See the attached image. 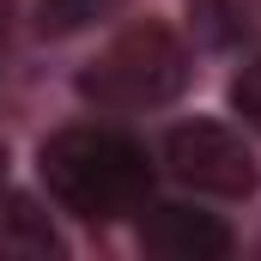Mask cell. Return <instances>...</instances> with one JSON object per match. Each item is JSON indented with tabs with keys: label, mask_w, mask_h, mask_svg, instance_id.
Instances as JSON below:
<instances>
[{
	"label": "cell",
	"mask_w": 261,
	"mask_h": 261,
	"mask_svg": "<svg viewBox=\"0 0 261 261\" xmlns=\"http://www.w3.org/2000/svg\"><path fill=\"white\" fill-rule=\"evenodd\" d=\"M43 182L73 219L116 225L152 189L146 146L122 128H61L43 140Z\"/></svg>",
	"instance_id": "6da1fadb"
},
{
	"label": "cell",
	"mask_w": 261,
	"mask_h": 261,
	"mask_svg": "<svg viewBox=\"0 0 261 261\" xmlns=\"http://www.w3.org/2000/svg\"><path fill=\"white\" fill-rule=\"evenodd\" d=\"M189 49L170 24L140 18L128 31H116L91 61L79 67V97L110 110V116H140V110H164L182 97L189 85Z\"/></svg>",
	"instance_id": "7a4b0ae2"
},
{
	"label": "cell",
	"mask_w": 261,
	"mask_h": 261,
	"mask_svg": "<svg viewBox=\"0 0 261 261\" xmlns=\"http://www.w3.org/2000/svg\"><path fill=\"white\" fill-rule=\"evenodd\" d=\"M164 170L176 182H189L195 195H219V200H249L261 189V164L249 152V140L225 122H176L164 134Z\"/></svg>",
	"instance_id": "3957f363"
},
{
	"label": "cell",
	"mask_w": 261,
	"mask_h": 261,
	"mask_svg": "<svg viewBox=\"0 0 261 261\" xmlns=\"http://www.w3.org/2000/svg\"><path fill=\"white\" fill-rule=\"evenodd\" d=\"M140 243L164 261H225L231 255L225 219L195 213V206H152L146 225H140Z\"/></svg>",
	"instance_id": "277c9868"
},
{
	"label": "cell",
	"mask_w": 261,
	"mask_h": 261,
	"mask_svg": "<svg viewBox=\"0 0 261 261\" xmlns=\"http://www.w3.org/2000/svg\"><path fill=\"white\" fill-rule=\"evenodd\" d=\"M61 255V231L49 225V213L31 195L0 189V261H55Z\"/></svg>",
	"instance_id": "5b68a950"
},
{
	"label": "cell",
	"mask_w": 261,
	"mask_h": 261,
	"mask_svg": "<svg viewBox=\"0 0 261 261\" xmlns=\"http://www.w3.org/2000/svg\"><path fill=\"white\" fill-rule=\"evenodd\" d=\"M189 18L206 43H237L261 24V0H189Z\"/></svg>",
	"instance_id": "8992f818"
},
{
	"label": "cell",
	"mask_w": 261,
	"mask_h": 261,
	"mask_svg": "<svg viewBox=\"0 0 261 261\" xmlns=\"http://www.w3.org/2000/svg\"><path fill=\"white\" fill-rule=\"evenodd\" d=\"M122 0H37V31L43 37H73L97 18H110Z\"/></svg>",
	"instance_id": "52a82bcc"
},
{
	"label": "cell",
	"mask_w": 261,
	"mask_h": 261,
	"mask_svg": "<svg viewBox=\"0 0 261 261\" xmlns=\"http://www.w3.org/2000/svg\"><path fill=\"white\" fill-rule=\"evenodd\" d=\"M231 110L243 116V128L261 134V55L255 61H243V73L231 79Z\"/></svg>",
	"instance_id": "ba28073f"
},
{
	"label": "cell",
	"mask_w": 261,
	"mask_h": 261,
	"mask_svg": "<svg viewBox=\"0 0 261 261\" xmlns=\"http://www.w3.org/2000/svg\"><path fill=\"white\" fill-rule=\"evenodd\" d=\"M0 37H6V0H0Z\"/></svg>",
	"instance_id": "9c48e42d"
},
{
	"label": "cell",
	"mask_w": 261,
	"mask_h": 261,
	"mask_svg": "<svg viewBox=\"0 0 261 261\" xmlns=\"http://www.w3.org/2000/svg\"><path fill=\"white\" fill-rule=\"evenodd\" d=\"M0 182H6V152H0Z\"/></svg>",
	"instance_id": "30bf717a"
}]
</instances>
